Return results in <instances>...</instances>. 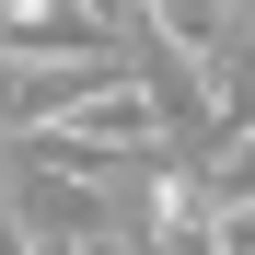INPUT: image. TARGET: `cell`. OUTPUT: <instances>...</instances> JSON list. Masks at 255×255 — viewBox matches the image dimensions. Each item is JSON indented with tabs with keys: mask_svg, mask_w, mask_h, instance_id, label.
I'll return each instance as SVG.
<instances>
[{
	"mask_svg": "<svg viewBox=\"0 0 255 255\" xmlns=\"http://www.w3.org/2000/svg\"><path fill=\"white\" fill-rule=\"evenodd\" d=\"M81 12H93V23L116 35V47H128V35H139V0H81Z\"/></svg>",
	"mask_w": 255,
	"mask_h": 255,
	"instance_id": "5",
	"label": "cell"
},
{
	"mask_svg": "<svg viewBox=\"0 0 255 255\" xmlns=\"http://www.w3.org/2000/svg\"><path fill=\"white\" fill-rule=\"evenodd\" d=\"M47 255H128V244H47Z\"/></svg>",
	"mask_w": 255,
	"mask_h": 255,
	"instance_id": "7",
	"label": "cell"
},
{
	"mask_svg": "<svg viewBox=\"0 0 255 255\" xmlns=\"http://www.w3.org/2000/svg\"><path fill=\"white\" fill-rule=\"evenodd\" d=\"M255 139V35H232V58L209 70V151H244Z\"/></svg>",
	"mask_w": 255,
	"mask_h": 255,
	"instance_id": "3",
	"label": "cell"
},
{
	"mask_svg": "<svg viewBox=\"0 0 255 255\" xmlns=\"http://www.w3.org/2000/svg\"><path fill=\"white\" fill-rule=\"evenodd\" d=\"M209 186H221L232 209H255V139H244V151H232V162H221V174H209Z\"/></svg>",
	"mask_w": 255,
	"mask_h": 255,
	"instance_id": "4",
	"label": "cell"
},
{
	"mask_svg": "<svg viewBox=\"0 0 255 255\" xmlns=\"http://www.w3.org/2000/svg\"><path fill=\"white\" fill-rule=\"evenodd\" d=\"M0 255H47V244H35V232L12 221V197H0Z\"/></svg>",
	"mask_w": 255,
	"mask_h": 255,
	"instance_id": "6",
	"label": "cell"
},
{
	"mask_svg": "<svg viewBox=\"0 0 255 255\" xmlns=\"http://www.w3.org/2000/svg\"><path fill=\"white\" fill-rule=\"evenodd\" d=\"M23 58H128V47L81 0H0V70H23Z\"/></svg>",
	"mask_w": 255,
	"mask_h": 255,
	"instance_id": "2",
	"label": "cell"
},
{
	"mask_svg": "<svg viewBox=\"0 0 255 255\" xmlns=\"http://www.w3.org/2000/svg\"><path fill=\"white\" fill-rule=\"evenodd\" d=\"M232 35H244V0H139V35L128 47H151V58H174V70H221L232 58Z\"/></svg>",
	"mask_w": 255,
	"mask_h": 255,
	"instance_id": "1",
	"label": "cell"
}]
</instances>
